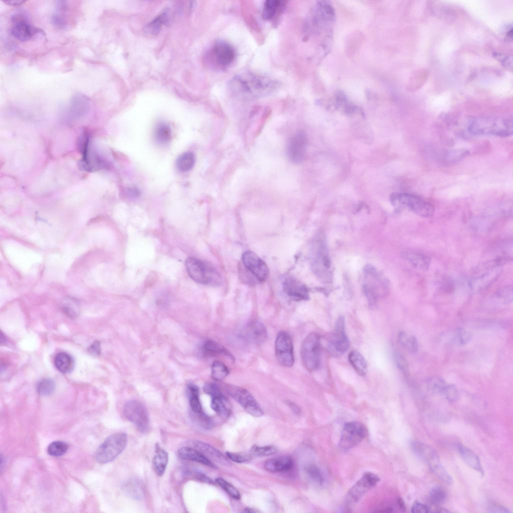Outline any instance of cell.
Here are the masks:
<instances>
[{"mask_svg": "<svg viewBox=\"0 0 513 513\" xmlns=\"http://www.w3.org/2000/svg\"><path fill=\"white\" fill-rule=\"evenodd\" d=\"M229 85L233 93L248 99L268 95L278 87L276 80L250 73L234 76Z\"/></svg>", "mask_w": 513, "mask_h": 513, "instance_id": "obj_1", "label": "cell"}, {"mask_svg": "<svg viewBox=\"0 0 513 513\" xmlns=\"http://www.w3.org/2000/svg\"><path fill=\"white\" fill-rule=\"evenodd\" d=\"M468 130L476 135H489L505 137L513 132L511 119L501 117H483L473 120Z\"/></svg>", "mask_w": 513, "mask_h": 513, "instance_id": "obj_2", "label": "cell"}, {"mask_svg": "<svg viewBox=\"0 0 513 513\" xmlns=\"http://www.w3.org/2000/svg\"><path fill=\"white\" fill-rule=\"evenodd\" d=\"M186 271L195 282L211 286H219L222 279L219 272L211 265L201 260L190 257L185 262Z\"/></svg>", "mask_w": 513, "mask_h": 513, "instance_id": "obj_3", "label": "cell"}, {"mask_svg": "<svg viewBox=\"0 0 513 513\" xmlns=\"http://www.w3.org/2000/svg\"><path fill=\"white\" fill-rule=\"evenodd\" d=\"M411 447L416 455L428 464L439 479L448 484L452 483L451 476L441 464L439 456L433 448L419 441H413Z\"/></svg>", "mask_w": 513, "mask_h": 513, "instance_id": "obj_4", "label": "cell"}, {"mask_svg": "<svg viewBox=\"0 0 513 513\" xmlns=\"http://www.w3.org/2000/svg\"><path fill=\"white\" fill-rule=\"evenodd\" d=\"M127 442L125 433L118 432L110 435L97 449L95 453L96 461L101 464L113 461L124 450Z\"/></svg>", "mask_w": 513, "mask_h": 513, "instance_id": "obj_5", "label": "cell"}, {"mask_svg": "<svg viewBox=\"0 0 513 513\" xmlns=\"http://www.w3.org/2000/svg\"><path fill=\"white\" fill-rule=\"evenodd\" d=\"M391 201L394 205L406 207L424 217L432 216L434 211V207L432 204L411 194L394 193L391 196Z\"/></svg>", "mask_w": 513, "mask_h": 513, "instance_id": "obj_6", "label": "cell"}, {"mask_svg": "<svg viewBox=\"0 0 513 513\" xmlns=\"http://www.w3.org/2000/svg\"><path fill=\"white\" fill-rule=\"evenodd\" d=\"M301 356L303 365L308 371L312 372L318 368L321 356L318 334L311 333L305 338L301 346Z\"/></svg>", "mask_w": 513, "mask_h": 513, "instance_id": "obj_7", "label": "cell"}, {"mask_svg": "<svg viewBox=\"0 0 513 513\" xmlns=\"http://www.w3.org/2000/svg\"><path fill=\"white\" fill-rule=\"evenodd\" d=\"M127 420L132 423L142 433H146L150 428L149 418L145 406L137 400H130L125 403L123 409Z\"/></svg>", "mask_w": 513, "mask_h": 513, "instance_id": "obj_8", "label": "cell"}, {"mask_svg": "<svg viewBox=\"0 0 513 513\" xmlns=\"http://www.w3.org/2000/svg\"><path fill=\"white\" fill-rule=\"evenodd\" d=\"M227 393L237 401L250 415L256 417L263 415L264 412L252 395L246 389L232 385L226 386Z\"/></svg>", "mask_w": 513, "mask_h": 513, "instance_id": "obj_9", "label": "cell"}, {"mask_svg": "<svg viewBox=\"0 0 513 513\" xmlns=\"http://www.w3.org/2000/svg\"><path fill=\"white\" fill-rule=\"evenodd\" d=\"M208 56L213 66L224 70L233 63L236 53L230 44L224 41H217L212 47Z\"/></svg>", "mask_w": 513, "mask_h": 513, "instance_id": "obj_10", "label": "cell"}, {"mask_svg": "<svg viewBox=\"0 0 513 513\" xmlns=\"http://www.w3.org/2000/svg\"><path fill=\"white\" fill-rule=\"evenodd\" d=\"M367 429L362 423L356 421L345 424L339 445L343 449H350L359 444L367 436Z\"/></svg>", "mask_w": 513, "mask_h": 513, "instance_id": "obj_11", "label": "cell"}, {"mask_svg": "<svg viewBox=\"0 0 513 513\" xmlns=\"http://www.w3.org/2000/svg\"><path fill=\"white\" fill-rule=\"evenodd\" d=\"M276 358L279 363L286 367H292L294 363V349L290 336L285 331L277 335L275 344Z\"/></svg>", "mask_w": 513, "mask_h": 513, "instance_id": "obj_12", "label": "cell"}, {"mask_svg": "<svg viewBox=\"0 0 513 513\" xmlns=\"http://www.w3.org/2000/svg\"><path fill=\"white\" fill-rule=\"evenodd\" d=\"M242 264L258 280L259 283L265 281L269 274L266 263L255 252L251 250L245 251L241 256Z\"/></svg>", "mask_w": 513, "mask_h": 513, "instance_id": "obj_13", "label": "cell"}, {"mask_svg": "<svg viewBox=\"0 0 513 513\" xmlns=\"http://www.w3.org/2000/svg\"><path fill=\"white\" fill-rule=\"evenodd\" d=\"M308 137L304 131H299L289 140L287 146V154L289 159L295 163L302 162L305 159Z\"/></svg>", "mask_w": 513, "mask_h": 513, "instance_id": "obj_14", "label": "cell"}, {"mask_svg": "<svg viewBox=\"0 0 513 513\" xmlns=\"http://www.w3.org/2000/svg\"><path fill=\"white\" fill-rule=\"evenodd\" d=\"M379 480L380 478L377 474L371 472H364L361 478L349 490L347 495V500L351 503L359 501Z\"/></svg>", "mask_w": 513, "mask_h": 513, "instance_id": "obj_15", "label": "cell"}, {"mask_svg": "<svg viewBox=\"0 0 513 513\" xmlns=\"http://www.w3.org/2000/svg\"><path fill=\"white\" fill-rule=\"evenodd\" d=\"M331 345L333 349L339 353L345 352L349 348L350 342L345 332V321L342 316L336 322Z\"/></svg>", "mask_w": 513, "mask_h": 513, "instance_id": "obj_16", "label": "cell"}, {"mask_svg": "<svg viewBox=\"0 0 513 513\" xmlns=\"http://www.w3.org/2000/svg\"><path fill=\"white\" fill-rule=\"evenodd\" d=\"M283 289L284 293L294 300L301 301L308 299L307 288L292 277H288L284 280Z\"/></svg>", "mask_w": 513, "mask_h": 513, "instance_id": "obj_17", "label": "cell"}, {"mask_svg": "<svg viewBox=\"0 0 513 513\" xmlns=\"http://www.w3.org/2000/svg\"><path fill=\"white\" fill-rule=\"evenodd\" d=\"M14 24L11 29L12 35L19 41L29 40L32 36V29L24 16L16 15L13 16Z\"/></svg>", "mask_w": 513, "mask_h": 513, "instance_id": "obj_18", "label": "cell"}, {"mask_svg": "<svg viewBox=\"0 0 513 513\" xmlns=\"http://www.w3.org/2000/svg\"><path fill=\"white\" fill-rule=\"evenodd\" d=\"M192 444L210 460L211 459L224 465L230 464L227 458L211 445L199 440L193 441Z\"/></svg>", "mask_w": 513, "mask_h": 513, "instance_id": "obj_19", "label": "cell"}, {"mask_svg": "<svg viewBox=\"0 0 513 513\" xmlns=\"http://www.w3.org/2000/svg\"><path fill=\"white\" fill-rule=\"evenodd\" d=\"M293 465L291 457L283 456L267 459L265 462L264 467L271 472H286L293 468Z\"/></svg>", "mask_w": 513, "mask_h": 513, "instance_id": "obj_20", "label": "cell"}, {"mask_svg": "<svg viewBox=\"0 0 513 513\" xmlns=\"http://www.w3.org/2000/svg\"><path fill=\"white\" fill-rule=\"evenodd\" d=\"M177 455L179 457L184 460L195 461L212 468H217L211 460L197 449L183 446L178 450Z\"/></svg>", "mask_w": 513, "mask_h": 513, "instance_id": "obj_21", "label": "cell"}, {"mask_svg": "<svg viewBox=\"0 0 513 513\" xmlns=\"http://www.w3.org/2000/svg\"><path fill=\"white\" fill-rule=\"evenodd\" d=\"M286 2L280 0L266 1L263 10V18L267 21H277L285 9Z\"/></svg>", "mask_w": 513, "mask_h": 513, "instance_id": "obj_22", "label": "cell"}, {"mask_svg": "<svg viewBox=\"0 0 513 513\" xmlns=\"http://www.w3.org/2000/svg\"><path fill=\"white\" fill-rule=\"evenodd\" d=\"M245 335L251 342L261 344L266 341L268 333L266 327L262 323L254 321L247 326Z\"/></svg>", "mask_w": 513, "mask_h": 513, "instance_id": "obj_23", "label": "cell"}, {"mask_svg": "<svg viewBox=\"0 0 513 513\" xmlns=\"http://www.w3.org/2000/svg\"><path fill=\"white\" fill-rule=\"evenodd\" d=\"M457 450L462 458L468 465L478 471L482 476L484 475L483 469L477 454L462 444L457 445Z\"/></svg>", "mask_w": 513, "mask_h": 513, "instance_id": "obj_24", "label": "cell"}, {"mask_svg": "<svg viewBox=\"0 0 513 513\" xmlns=\"http://www.w3.org/2000/svg\"><path fill=\"white\" fill-rule=\"evenodd\" d=\"M403 256L414 267L425 271L427 270L431 264V259L428 255L414 251H405Z\"/></svg>", "mask_w": 513, "mask_h": 513, "instance_id": "obj_25", "label": "cell"}, {"mask_svg": "<svg viewBox=\"0 0 513 513\" xmlns=\"http://www.w3.org/2000/svg\"><path fill=\"white\" fill-rule=\"evenodd\" d=\"M155 454L152 459V468L155 473L159 476H162L166 470L168 462V454L163 449L156 445Z\"/></svg>", "mask_w": 513, "mask_h": 513, "instance_id": "obj_26", "label": "cell"}, {"mask_svg": "<svg viewBox=\"0 0 513 513\" xmlns=\"http://www.w3.org/2000/svg\"><path fill=\"white\" fill-rule=\"evenodd\" d=\"M211 407L223 419L228 418L231 412L230 402L222 394L212 398Z\"/></svg>", "mask_w": 513, "mask_h": 513, "instance_id": "obj_27", "label": "cell"}, {"mask_svg": "<svg viewBox=\"0 0 513 513\" xmlns=\"http://www.w3.org/2000/svg\"><path fill=\"white\" fill-rule=\"evenodd\" d=\"M500 272V268L498 267L491 269L472 281L471 283L472 288L475 290L485 288L496 279Z\"/></svg>", "mask_w": 513, "mask_h": 513, "instance_id": "obj_28", "label": "cell"}, {"mask_svg": "<svg viewBox=\"0 0 513 513\" xmlns=\"http://www.w3.org/2000/svg\"><path fill=\"white\" fill-rule=\"evenodd\" d=\"M168 9L164 10L161 14L145 27L144 33L148 36L157 35L160 32L162 26L168 21Z\"/></svg>", "mask_w": 513, "mask_h": 513, "instance_id": "obj_29", "label": "cell"}, {"mask_svg": "<svg viewBox=\"0 0 513 513\" xmlns=\"http://www.w3.org/2000/svg\"><path fill=\"white\" fill-rule=\"evenodd\" d=\"M349 361L355 370L361 376L367 372V363L363 355L358 351L352 350L348 355Z\"/></svg>", "mask_w": 513, "mask_h": 513, "instance_id": "obj_30", "label": "cell"}, {"mask_svg": "<svg viewBox=\"0 0 513 513\" xmlns=\"http://www.w3.org/2000/svg\"><path fill=\"white\" fill-rule=\"evenodd\" d=\"M54 363L56 368L64 374L71 372L74 367L72 356L65 352H60L56 355Z\"/></svg>", "mask_w": 513, "mask_h": 513, "instance_id": "obj_31", "label": "cell"}, {"mask_svg": "<svg viewBox=\"0 0 513 513\" xmlns=\"http://www.w3.org/2000/svg\"><path fill=\"white\" fill-rule=\"evenodd\" d=\"M203 347L204 350L207 353L225 356L232 361L234 360V357L230 352L224 346L217 342L208 341L204 343Z\"/></svg>", "mask_w": 513, "mask_h": 513, "instance_id": "obj_32", "label": "cell"}, {"mask_svg": "<svg viewBox=\"0 0 513 513\" xmlns=\"http://www.w3.org/2000/svg\"><path fill=\"white\" fill-rule=\"evenodd\" d=\"M189 396V405L192 411L197 414L202 412L199 398V388L195 385L190 383L187 386Z\"/></svg>", "mask_w": 513, "mask_h": 513, "instance_id": "obj_33", "label": "cell"}, {"mask_svg": "<svg viewBox=\"0 0 513 513\" xmlns=\"http://www.w3.org/2000/svg\"><path fill=\"white\" fill-rule=\"evenodd\" d=\"M229 374L227 366L220 361H215L211 366V377L216 381L224 380Z\"/></svg>", "mask_w": 513, "mask_h": 513, "instance_id": "obj_34", "label": "cell"}, {"mask_svg": "<svg viewBox=\"0 0 513 513\" xmlns=\"http://www.w3.org/2000/svg\"><path fill=\"white\" fill-rule=\"evenodd\" d=\"M194 161L193 154L190 152H187L178 157L176 161V166L181 171H187L193 167Z\"/></svg>", "mask_w": 513, "mask_h": 513, "instance_id": "obj_35", "label": "cell"}, {"mask_svg": "<svg viewBox=\"0 0 513 513\" xmlns=\"http://www.w3.org/2000/svg\"><path fill=\"white\" fill-rule=\"evenodd\" d=\"M154 136L156 140L160 143L165 144L171 139V129L165 123H159L155 128Z\"/></svg>", "mask_w": 513, "mask_h": 513, "instance_id": "obj_36", "label": "cell"}, {"mask_svg": "<svg viewBox=\"0 0 513 513\" xmlns=\"http://www.w3.org/2000/svg\"><path fill=\"white\" fill-rule=\"evenodd\" d=\"M426 385L428 389L432 392L443 393L447 384L440 377L432 376L427 379Z\"/></svg>", "mask_w": 513, "mask_h": 513, "instance_id": "obj_37", "label": "cell"}, {"mask_svg": "<svg viewBox=\"0 0 513 513\" xmlns=\"http://www.w3.org/2000/svg\"><path fill=\"white\" fill-rule=\"evenodd\" d=\"M68 445L62 441H55L51 442L48 446V453L52 456H60L64 455L68 450Z\"/></svg>", "mask_w": 513, "mask_h": 513, "instance_id": "obj_38", "label": "cell"}, {"mask_svg": "<svg viewBox=\"0 0 513 513\" xmlns=\"http://www.w3.org/2000/svg\"><path fill=\"white\" fill-rule=\"evenodd\" d=\"M308 475L313 481L319 484H323L325 481L324 475L321 469L314 464H310L305 468Z\"/></svg>", "mask_w": 513, "mask_h": 513, "instance_id": "obj_39", "label": "cell"}, {"mask_svg": "<svg viewBox=\"0 0 513 513\" xmlns=\"http://www.w3.org/2000/svg\"><path fill=\"white\" fill-rule=\"evenodd\" d=\"M55 390V383L49 378H44L40 380L37 385L38 393L42 396H48L53 393Z\"/></svg>", "mask_w": 513, "mask_h": 513, "instance_id": "obj_40", "label": "cell"}, {"mask_svg": "<svg viewBox=\"0 0 513 513\" xmlns=\"http://www.w3.org/2000/svg\"><path fill=\"white\" fill-rule=\"evenodd\" d=\"M429 495L432 503L438 505L444 502L447 497V493L443 487L436 486L431 488Z\"/></svg>", "mask_w": 513, "mask_h": 513, "instance_id": "obj_41", "label": "cell"}, {"mask_svg": "<svg viewBox=\"0 0 513 513\" xmlns=\"http://www.w3.org/2000/svg\"><path fill=\"white\" fill-rule=\"evenodd\" d=\"M277 450L274 445L259 446L254 445L251 447L250 452L254 456L262 457L273 455L277 452Z\"/></svg>", "mask_w": 513, "mask_h": 513, "instance_id": "obj_42", "label": "cell"}, {"mask_svg": "<svg viewBox=\"0 0 513 513\" xmlns=\"http://www.w3.org/2000/svg\"><path fill=\"white\" fill-rule=\"evenodd\" d=\"M215 482L231 497L236 499L240 498L239 492L232 485L221 477L215 479Z\"/></svg>", "mask_w": 513, "mask_h": 513, "instance_id": "obj_43", "label": "cell"}, {"mask_svg": "<svg viewBox=\"0 0 513 513\" xmlns=\"http://www.w3.org/2000/svg\"><path fill=\"white\" fill-rule=\"evenodd\" d=\"M125 490L134 497L138 498L142 496L141 488L136 480H132L126 486Z\"/></svg>", "mask_w": 513, "mask_h": 513, "instance_id": "obj_44", "label": "cell"}, {"mask_svg": "<svg viewBox=\"0 0 513 513\" xmlns=\"http://www.w3.org/2000/svg\"><path fill=\"white\" fill-rule=\"evenodd\" d=\"M443 393L447 400L450 402L456 401L459 398L458 390L454 384L447 385Z\"/></svg>", "mask_w": 513, "mask_h": 513, "instance_id": "obj_45", "label": "cell"}, {"mask_svg": "<svg viewBox=\"0 0 513 513\" xmlns=\"http://www.w3.org/2000/svg\"><path fill=\"white\" fill-rule=\"evenodd\" d=\"M203 389L204 392L211 398L222 394L219 386L214 383H206L203 386Z\"/></svg>", "mask_w": 513, "mask_h": 513, "instance_id": "obj_46", "label": "cell"}, {"mask_svg": "<svg viewBox=\"0 0 513 513\" xmlns=\"http://www.w3.org/2000/svg\"><path fill=\"white\" fill-rule=\"evenodd\" d=\"M226 457L230 460L237 463H244L249 461L251 457L246 454L227 451Z\"/></svg>", "mask_w": 513, "mask_h": 513, "instance_id": "obj_47", "label": "cell"}, {"mask_svg": "<svg viewBox=\"0 0 513 513\" xmlns=\"http://www.w3.org/2000/svg\"><path fill=\"white\" fill-rule=\"evenodd\" d=\"M456 335L459 343L462 345L467 344L472 337L471 332L461 328L456 329Z\"/></svg>", "mask_w": 513, "mask_h": 513, "instance_id": "obj_48", "label": "cell"}, {"mask_svg": "<svg viewBox=\"0 0 513 513\" xmlns=\"http://www.w3.org/2000/svg\"><path fill=\"white\" fill-rule=\"evenodd\" d=\"M394 360L398 367L402 371H405L407 368V363L404 357L399 352H395L394 354Z\"/></svg>", "mask_w": 513, "mask_h": 513, "instance_id": "obj_49", "label": "cell"}, {"mask_svg": "<svg viewBox=\"0 0 513 513\" xmlns=\"http://www.w3.org/2000/svg\"><path fill=\"white\" fill-rule=\"evenodd\" d=\"M497 295L499 298H501L503 300V301L509 302L512 299V289L509 287L501 289L498 292H497Z\"/></svg>", "mask_w": 513, "mask_h": 513, "instance_id": "obj_50", "label": "cell"}, {"mask_svg": "<svg viewBox=\"0 0 513 513\" xmlns=\"http://www.w3.org/2000/svg\"><path fill=\"white\" fill-rule=\"evenodd\" d=\"M198 421L200 422V425L206 429H208L212 426L211 420L202 412L197 413Z\"/></svg>", "mask_w": 513, "mask_h": 513, "instance_id": "obj_51", "label": "cell"}, {"mask_svg": "<svg viewBox=\"0 0 513 513\" xmlns=\"http://www.w3.org/2000/svg\"><path fill=\"white\" fill-rule=\"evenodd\" d=\"M411 509L412 512L415 513H427L429 511V508L426 505L417 501L413 503Z\"/></svg>", "mask_w": 513, "mask_h": 513, "instance_id": "obj_52", "label": "cell"}, {"mask_svg": "<svg viewBox=\"0 0 513 513\" xmlns=\"http://www.w3.org/2000/svg\"><path fill=\"white\" fill-rule=\"evenodd\" d=\"M407 349L411 353H415L418 350V343L416 338L414 336L410 337Z\"/></svg>", "mask_w": 513, "mask_h": 513, "instance_id": "obj_53", "label": "cell"}, {"mask_svg": "<svg viewBox=\"0 0 513 513\" xmlns=\"http://www.w3.org/2000/svg\"><path fill=\"white\" fill-rule=\"evenodd\" d=\"M410 337L404 331L400 332L398 336V340L399 344L404 347L407 348L409 341Z\"/></svg>", "mask_w": 513, "mask_h": 513, "instance_id": "obj_54", "label": "cell"}, {"mask_svg": "<svg viewBox=\"0 0 513 513\" xmlns=\"http://www.w3.org/2000/svg\"><path fill=\"white\" fill-rule=\"evenodd\" d=\"M488 511L491 512L510 513L509 510L507 508L503 506L497 505H493L489 506Z\"/></svg>", "mask_w": 513, "mask_h": 513, "instance_id": "obj_55", "label": "cell"}, {"mask_svg": "<svg viewBox=\"0 0 513 513\" xmlns=\"http://www.w3.org/2000/svg\"><path fill=\"white\" fill-rule=\"evenodd\" d=\"M89 351L95 355H99L101 353L100 345L99 342L96 341L89 347Z\"/></svg>", "mask_w": 513, "mask_h": 513, "instance_id": "obj_56", "label": "cell"}, {"mask_svg": "<svg viewBox=\"0 0 513 513\" xmlns=\"http://www.w3.org/2000/svg\"><path fill=\"white\" fill-rule=\"evenodd\" d=\"M287 403L294 413L296 414H300L301 413V409L296 404L290 401H288Z\"/></svg>", "mask_w": 513, "mask_h": 513, "instance_id": "obj_57", "label": "cell"}, {"mask_svg": "<svg viewBox=\"0 0 513 513\" xmlns=\"http://www.w3.org/2000/svg\"><path fill=\"white\" fill-rule=\"evenodd\" d=\"M3 2L8 5L14 6L21 5L24 3L25 1L21 0H5Z\"/></svg>", "mask_w": 513, "mask_h": 513, "instance_id": "obj_58", "label": "cell"}, {"mask_svg": "<svg viewBox=\"0 0 513 513\" xmlns=\"http://www.w3.org/2000/svg\"><path fill=\"white\" fill-rule=\"evenodd\" d=\"M397 502L400 510L403 512L405 511L406 506L403 499L401 497H398L397 499Z\"/></svg>", "mask_w": 513, "mask_h": 513, "instance_id": "obj_59", "label": "cell"}, {"mask_svg": "<svg viewBox=\"0 0 513 513\" xmlns=\"http://www.w3.org/2000/svg\"><path fill=\"white\" fill-rule=\"evenodd\" d=\"M242 512H246V513H257V512H260L261 511L258 510V509H256L255 508H251V507H246V508H244Z\"/></svg>", "mask_w": 513, "mask_h": 513, "instance_id": "obj_60", "label": "cell"}, {"mask_svg": "<svg viewBox=\"0 0 513 513\" xmlns=\"http://www.w3.org/2000/svg\"><path fill=\"white\" fill-rule=\"evenodd\" d=\"M1 338L0 340H1V343L5 341V340H6L5 337L4 335H3L2 333H1V338Z\"/></svg>", "mask_w": 513, "mask_h": 513, "instance_id": "obj_61", "label": "cell"}]
</instances>
